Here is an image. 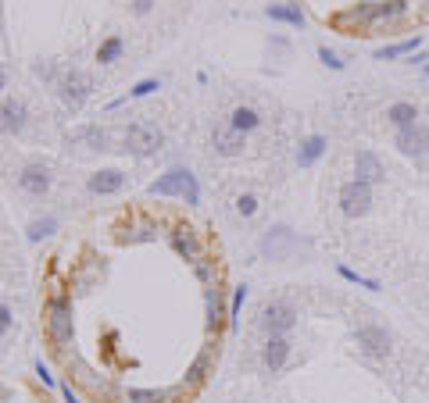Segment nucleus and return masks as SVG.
I'll return each instance as SVG.
<instances>
[{
	"mask_svg": "<svg viewBox=\"0 0 429 403\" xmlns=\"http://www.w3.org/2000/svg\"><path fill=\"white\" fill-rule=\"evenodd\" d=\"M265 15L272 22H283V25H294V29H304V11L301 4H268Z\"/></svg>",
	"mask_w": 429,
	"mask_h": 403,
	"instance_id": "4be33fe9",
	"label": "nucleus"
},
{
	"mask_svg": "<svg viewBox=\"0 0 429 403\" xmlns=\"http://www.w3.org/2000/svg\"><path fill=\"white\" fill-rule=\"evenodd\" d=\"M61 396H65V403H79V396L72 392V385H61Z\"/></svg>",
	"mask_w": 429,
	"mask_h": 403,
	"instance_id": "4c0bfd02",
	"label": "nucleus"
},
{
	"mask_svg": "<svg viewBox=\"0 0 429 403\" xmlns=\"http://www.w3.org/2000/svg\"><path fill=\"white\" fill-rule=\"evenodd\" d=\"M394 147H397L404 157H411L415 164H429V125L415 122L411 129H397Z\"/></svg>",
	"mask_w": 429,
	"mask_h": 403,
	"instance_id": "39448f33",
	"label": "nucleus"
},
{
	"mask_svg": "<svg viewBox=\"0 0 429 403\" xmlns=\"http://www.w3.org/2000/svg\"><path fill=\"white\" fill-rule=\"evenodd\" d=\"M408 0H387V4H380V0H368V4H358V8H351V11H344V15H337L333 18V25H351V22H358V29H380V25H394V22H401L404 15H408Z\"/></svg>",
	"mask_w": 429,
	"mask_h": 403,
	"instance_id": "f257e3e1",
	"label": "nucleus"
},
{
	"mask_svg": "<svg viewBox=\"0 0 429 403\" xmlns=\"http://www.w3.org/2000/svg\"><path fill=\"white\" fill-rule=\"evenodd\" d=\"M122 50H126L122 36H107V39L97 46V61H100V65H115L119 57H122Z\"/></svg>",
	"mask_w": 429,
	"mask_h": 403,
	"instance_id": "393cba45",
	"label": "nucleus"
},
{
	"mask_svg": "<svg viewBox=\"0 0 429 403\" xmlns=\"http://www.w3.org/2000/svg\"><path fill=\"white\" fill-rule=\"evenodd\" d=\"M90 193H97V197H111V193H122L126 190V175L119 168H100V171H93L90 175Z\"/></svg>",
	"mask_w": 429,
	"mask_h": 403,
	"instance_id": "dca6fc26",
	"label": "nucleus"
},
{
	"mask_svg": "<svg viewBox=\"0 0 429 403\" xmlns=\"http://www.w3.org/2000/svg\"><path fill=\"white\" fill-rule=\"evenodd\" d=\"M18 186H22V193H29V197H47V190H50V168L40 164V161L25 164V168L18 171Z\"/></svg>",
	"mask_w": 429,
	"mask_h": 403,
	"instance_id": "9b49d317",
	"label": "nucleus"
},
{
	"mask_svg": "<svg viewBox=\"0 0 429 403\" xmlns=\"http://www.w3.org/2000/svg\"><path fill=\"white\" fill-rule=\"evenodd\" d=\"M4 399H8V392H4V389H0V403H4Z\"/></svg>",
	"mask_w": 429,
	"mask_h": 403,
	"instance_id": "ea45409f",
	"label": "nucleus"
},
{
	"mask_svg": "<svg viewBox=\"0 0 429 403\" xmlns=\"http://www.w3.org/2000/svg\"><path fill=\"white\" fill-rule=\"evenodd\" d=\"M222 325H229V318L222 314V293L214 290V293H207V328L219 332Z\"/></svg>",
	"mask_w": 429,
	"mask_h": 403,
	"instance_id": "a878e982",
	"label": "nucleus"
},
{
	"mask_svg": "<svg viewBox=\"0 0 429 403\" xmlns=\"http://www.w3.org/2000/svg\"><path fill=\"white\" fill-rule=\"evenodd\" d=\"M290 339L286 335H268V342H265V350H261V361H265V368L268 371H283L286 368V361H290Z\"/></svg>",
	"mask_w": 429,
	"mask_h": 403,
	"instance_id": "4468645a",
	"label": "nucleus"
},
{
	"mask_svg": "<svg viewBox=\"0 0 429 403\" xmlns=\"http://www.w3.org/2000/svg\"><path fill=\"white\" fill-rule=\"evenodd\" d=\"M161 143H165V136H161V129L150 125V122H136V125L126 129V150H133L136 157H150V154H157Z\"/></svg>",
	"mask_w": 429,
	"mask_h": 403,
	"instance_id": "6e6552de",
	"label": "nucleus"
},
{
	"mask_svg": "<svg viewBox=\"0 0 429 403\" xmlns=\"http://www.w3.org/2000/svg\"><path fill=\"white\" fill-rule=\"evenodd\" d=\"M157 89H161L157 79H140V82L129 89V97H133V100H143V97H150V93H157Z\"/></svg>",
	"mask_w": 429,
	"mask_h": 403,
	"instance_id": "2f4dec72",
	"label": "nucleus"
},
{
	"mask_svg": "<svg viewBox=\"0 0 429 403\" xmlns=\"http://www.w3.org/2000/svg\"><path fill=\"white\" fill-rule=\"evenodd\" d=\"M32 72H36V75H40V79H61V75H58V72H54V65H47V61H40V65H36V68H32Z\"/></svg>",
	"mask_w": 429,
	"mask_h": 403,
	"instance_id": "f704fd0d",
	"label": "nucleus"
},
{
	"mask_svg": "<svg viewBox=\"0 0 429 403\" xmlns=\"http://www.w3.org/2000/svg\"><path fill=\"white\" fill-rule=\"evenodd\" d=\"M354 179H358V182H368V186L383 182L387 171H383L380 154H375V150H358V154H354Z\"/></svg>",
	"mask_w": 429,
	"mask_h": 403,
	"instance_id": "f8f14e48",
	"label": "nucleus"
},
{
	"mask_svg": "<svg viewBox=\"0 0 429 403\" xmlns=\"http://www.w3.org/2000/svg\"><path fill=\"white\" fill-rule=\"evenodd\" d=\"M340 211L347 218H365L372 211V186L368 182H358V179L344 182L340 186Z\"/></svg>",
	"mask_w": 429,
	"mask_h": 403,
	"instance_id": "1a4fd4ad",
	"label": "nucleus"
},
{
	"mask_svg": "<svg viewBox=\"0 0 429 403\" xmlns=\"http://www.w3.org/2000/svg\"><path fill=\"white\" fill-rule=\"evenodd\" d=\"M387 122H390L394 129H411V125L418 122V107L408 104V100H397V104L387 107Z\"/></svg>",
	"mask_w": 429,
	"mask_h": 403,
	"instance_id": "aec40b11",
	"label": "nucleus"
},
{
	"mask_svg": "<svg viewBox=\"0 0 429 403\" xmlns=\"http://www.w3.org/2000/svg\"><path fill=\"white\" fill-rule=\"evenodd\" d=\"M297 250H301V236L286 225H268L258 240V254L265 261H290Z\"/></svg>",
	"mask_w": 429,
	"mask_h": 403,
	"instance_id": "20e7f679",
	"label": "nucleus"
},
{
	"mask_svg": "<svg viewBox=\"0 0 429 403\" xmlns=\"http://www.w3.org/2000/svg\"><path fill=\"white\" fill-rule=\"evenodd\" d=\"M4 82H8V75H4V68H0V93H4Z\"/></svg>",
	"mask_w": 429,
	"mask_h": 403,
	"instance_id": "58836bf2",
	"label": "nucleus"
},
{
	"mask_svg": "<svg viewBox=\"0 0 429 403\" xmlns=\"http://www.w3.org/2000/svg\"><path fill=\"white\" fill-rule=\"evenodd\" d=\"M326 150H330V140L315 132V136H308V140L301 143V150H297V164H301V168H311V164L322 161V154H326Z\"/></svg>",
	"mask_w": 429,
	"mask_h": 403,
	"instance_id": "a211bd4d",
	"label": "nucleus"
},
{
	"mask_svg": "<svg viewBox=\"0 0 429 403\" xmlns=\"http://www.w3.org/2000/svg\"><path fill=\"white\" fill-rule=\"evenodd\" d=\"M425 75H429V65H425Z\"/></svg>",
	"mask_w": 429,
	"mask_h": 403,
	"instance_id": "a19ab883",
	"label": "nucleus"
},
{
	"mask_svg": "<svg viewBox=\"0 0 429 403\" xmlns=\"http://www.w3.org/2000/svg\"><path fill=\"white\" fill-rule=\"evenodd\" d=\"M172 250L179 254V257H186L190 264H197L200 257H204V247H200V240H197V232L186 225V228H176L172 232Z\"/></svg>",
	"mask_w": 429,
	"mask_h": 403,
	"instance_id": "f3484780",
	"label": "nucleus"
},
{
	"mask_svg": "<svg viewBox=\"0 0 429 403\" xmlns=\"http://www.w3.org/2000/svg\"><path fill=\"white\" fill-rule=\"evenodd\" d=\"M354 342H358V350L365 357H372V361H380V357L390 354V332L383 325H361L354 332Z\"/></svg>",
	"mask_w": 429,
	"mask_h": 403,
	"instance_id": "9d476101",
	"label": "nucleus"
},
{
	"mask_svg": "<svg viewBox=\"0 0 429 403\" xmlns=\"http://www.w3.org/2000/svg\"><path fill=\"white\" fill-rule=\"evenodd\" d=\"M229 125L240 129V132L247 136V132H254V129L261 125V118H258V111H254V107H236V111L229 114Z\"/></svg>",
	"mask_w": 429,
	"mask_h": 403,
	"instance_id": "b1692460",
	"label": "nucleus"
},
{
	"mask_svg": "<svg viewBox=\"0 0 429 403\" xmlns=\"http://www.w3.org/2000/svg\"><path fill=\"white\" fill-rule=\"evenodd\" d=\"M418 46H422V36H411V39H401V43L380 46L372 57H375V61H397V57H411V54H418Z\"/></svg>",
	"mask_w": 429,
	"mask_h": 403,
	"instance_id": "6ab92c4d",
	"label": "nucleus"
},
{
	"mask_svg": "<svg viewBox=\"0 0 429 403\" xmlns=\"http://www.w3.org/2000/svg\"><path fill=\"white\" fill-rule=\"evenodd\" d=\"M11 325H15L11 307H8V304H0V335H8V332H11Z\"/></svg>",
	"mask_w": 429,
	"mask_h": 403,
	"instance_id": "72a5a7b5",
	"label": "nucleus"
},
{
	"mask_svg": "<svg viewBox=\"0 0 429 403\" xmlns=\"http://www.w3.org/2000/svg\"><path fill=\"white\" fill-rule=\"evenodd\" d=\"M150 8H154V0H133V11L136 15H150Z\"/></svg>",
	"mask_w": 429,
	"mask_h": 403,
	"instance_id": "e433bc0d",
	"label": "nucleus"
},
{
	"mask_svg": "<svg viewBox=\"0 0 429 403\" xmlns=\"http://www.w3.org/2000/svg\"><path fill=\"white\" fill-rule=\"evenodd\" d=\"M294 325H297V311L290 300H268L261 307V328L268 335H286Z\"/></svg>",
	"mask_w": 429,
	"mask_h": 403,
	"instance_id": "0eeeda50",
	"label": "nucleus"
},
{
	"mask_svg": "<svg viewBox=\"0 0 429 403\" xmlns=\"http://www.w3.org/2000/svg\"><path fill=\"white\" fill-rule=\"evenodd\" d=\"M211 143H214V150H219L222 157H240L243 147H247V136L240 129H233V125H214Z\"/></svg>",
	"mask_w": 429,
	"mask_h": 403,
	"instance_id": "2eb2a0df",
	"label": "nucleus"
},
{
	"mask_svg": "<svg viewBox=\"0 0 429 403\" xmlns=\"http://www.w3.org/2000/svg\"><path fill=\"white\" fill-rule=\"evenodd\" d=\"M25 118H29V107L15 97H8L4 104H0V132L4 136H18L25 129Z\"/></svg>",
	"mask_w": 429,
	"mask_h": 403,
	"instance_id": "ddd939ff",
	"label": "nucleus"
},
{
	"mask_svg": "<svg viewBox=\"0 0 429 403\" xmlns=\"http://www.w3.org/2000/svg\"><path fill=\"white\" fill-rule=\"evenodd\" d=\"M254 211H258V197H254V193L236 197V214H240V218H250Z\"/></svg>",
	"mask_w": 429,
	"mask_h": 403,
	"instance_id": "473e14b6",
	"label": "nucleus"
},
{
	"mask_svg": "<svg viewBox=\"0 0 429 403\" xmlns=\"http://www.w3.org/2000/svg\"><path fill=\"white\" fill-rule=\"evenodd\" d=\"M243 304H247V285H236V290H233V300H229V328H236Z\"/></svg>",
	"mask_w": 429,
	"mask_h": 403,
	"instance_id": "c756f323",
	"label": "nucleus"
},
{
	"mask_svg": "<svg viewBox=\"0 0 429 403\" xmlns=\"http://www.w3.org/2000/svg\"><path fill=\"white\" fill-rule=\"evenodd\" d=\"M47 318V335L54 347H68L72 335H75V321H72V300L68 297H50L43 307Z\"/></svg>",
	"mask_w": 429,
	"mask_h": 403,
	"instance_id": "f03ea898",
	"label": "nucleus"
},
{
	"mask_svg": "<svg viewBox=\"0 0 429 403\" xmlns=\"http://www.w3.org/2000/svg\"><path fill=\"white\" fill-rule=\"evenodd\" d=\"M54 232H58V218H54V214H47V218H36V221H29V228H25L29 243H40V240L54 236Z\"/></svg>",
	"mask_w": 429,
	"mask_h": 403,
	"instance_id": "5701e85b",
	"label": "nucleus"
},
{
	"mask_svg": "<svg viewBox=\"0 0 429 403\" xmlns=\"http://www.w3.org/2000/svg\"><path fill=\"white\" fill-rule=\"evenodd\" d=\"M90 147V150H107V132L100 125H86V129H75L68 136V147Z\"/></svg>",
	"mask_w": 429,
	"mask_h": 403,
	"instance_id": "412c9836",
	"label": "nucleus"
},
{
	"mask_svg": "<svg viewBox=\"0 0 429 403\" xmlns=\"http://www.w3.org/2000/svg\"><path fill=\"white\" fill-rule=\"evenodd\" d=\"M58 93H61V100H65L72 111H79V107L90 100V93H93V79H90L83 68H68V72H61V79H58Z\"/></svg>",
	"mask_w": 429,
	"mask_h": 403,
	"instance_id": "423d86ee",
	"label": "nucleus"
},
{
	"mask_svg": "<svg viewBox=\"0 0 429 403\" xmlns=\"http://www.w3.org/2000/svg\"><path fill=\"white\" fill-rule=\"evenodd\" d=\"M150 197H183L186 204H197L200 200V190H197V179L190 168H169L157 182L147 186Z\"/></svg>",
	"mask_w": 429,
	"mask_h": 403,
	"instance_id": "7ed1b4c3",
	"label": "nucleus"
},
{
	"mask_svg": "<svg viewBox=\"0 0 429 403\" xmlns=\"http://www.w3.org/2000/svg\"><path fill=\"white\" fill-rule=\"evenodd\" d=\"M318 61L326 68H333V72H344V57L337 50H330V46H318Z\"/></svg>",
	"mask_w": 429,
	"mask_h": 403,
	"instance_id": "7c9ffc66",
	"label": "nucleus"
},
{
	"mask_svg": "<svg viewBox=\"0 0 429 403\" xmlns=\"http://www.w3.org/2000/svg\"><path fill=\"white\" fill-rule=\"evenodd\" d=\"M36 378H40L43 385H54V375H50V368H47L43 361H36Z\"/></svg>",
	"mask_w": 429,
	"mask_h": 403,
	"instance_id": "c9c22d12",
	"label": "nucleus"
},
{
	"mask_svg": "<svg viewBox=\"0 0 429 403\" xmlns=\"http://www.w3.org/2000/svg\"><path fill=\"white\" fill-rule=\"evenodd\" d=\"M207 368H211V354H200V357L190 364V371H186V385H197V382H204Z\"/></svg>",
	"mask_w": 429,
	"mask_h": 403,
	"instance_id": "c85d7f7f",
	"label": "nucleus"
},
{
	"mask_svg": "<svg viewBox=\"0 0 429 403\" xmlns=\"http://www.w3.org/2000/svg\"><path fill=\"white\" fill-rule=\"evenodd\" d=\"M126 403H169V392L165 389H129Z\"/></svg>",
	"mask_w": 429,
	"mask_h": 403,
	"instance_id": "bb28decb",
	"label": "nucleus"
},
{
	"mask_svg": "<svg viewBox=\"0 0 429 403\" xmlns=\"http://www.w3.org/2000/svg\"><path fill=\"white\" fill-rule=\"evenodd\" d=\"M337 275H340V278H347V282H354V285H361V290H368V293H380V282L368 278V275H358V271H354V268H347V264H337Z\"/></svg>",
	"mask_w": 429,
	"mask_h": 403,
	"instance_id": "cd10ccee",
	"label": "nucleus"
}]
</instances>
